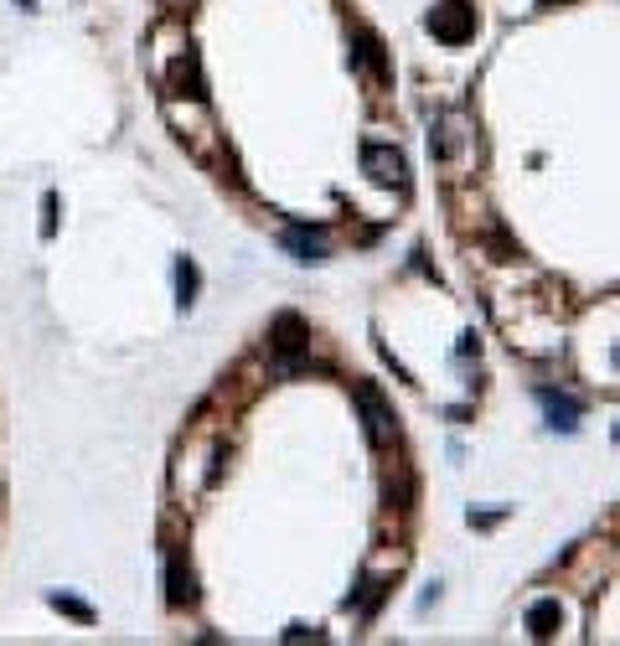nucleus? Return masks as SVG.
<instances>
[{
  "instance_id": "obj_10",
  "label": "nucleus",
  "mask_w": 620,
  "mask_h": 646,
  "mask_svg": "<svg viewBox=\"0 0 620 646\" xmlns=\"http://www.w3.org/2000/svg\"><path fill=\"white\" fill-rule=\"evenodd\" d=\"M197 290H202V274H197V264L192 259H176V305H181V311H192V305H197Z\"/></svg>"
},
{
  "instance_id": "obj_3",
  "label": "nucleus",
  "mask_w": 620,
  "mask_h": 646,
  "mask_svg": "<svg viewBox=\"0 0 620 646\" xmlns=\"http://www.w3.org/2000/svg\"><path fill=\"white\" fill-rule=\"evenodd\" d=\"M269 342H274V352H279V373H295V367H300V352L310 347V331H305L295 316H279L274 331H269Z\"/></svg>"
},
{
  "instance_id": "obj_2",
  "label": "nucleus",
  "mask_w": 620,
  "mask_h": 646,
  "mask_svg": "<svg viewBox=\"0 0 620 646\" xmlns=\"http://www.w3.org/2000/svg\"><path fill=\"white\" fill-rule=\"evenodd\" d=\"M357 409H362V419H367V440L378 445V450L398 440V419H393V409L383 404V393L372 388V383L357 388Z\"/></svg>"
},
{
  "instance_id": "obj_9",
  "label": "nucleus",
  "mask_w": 620,
  "mask_h": 646,
  "mask_svg": "<svg viewBox=\"0 0 620 646\" xmlns=\"http://www.w3.org/2000/svg\"><path fill=\"white\" fill-rule=\"evenodd\" d=\"M352 42H357V63H362V68H367L372 78L383 83V78H388V57H383V42L372 37V32H357Z\"/></svg>"
},
{
  "instance_id": "obj_14",
  "label": "nucleus",
  "mask_w": 620,
  "mask_h": 646,
  "mask_svg": "<svg viewBox=\"0 0 620 646\" xmlns=\"http://www.w3.org/2000/svg\"><path fill=\"white\" fill-rule=\"evenodd\" d=\"M615 367H620V347H615Z\"/></svg>"
},
{
  "instance_id": "obj_13",
  "label": "nucleus",
  "mask_w": 620,
  "mask_h": 646,
  "mask_svg": "<svg viewBox=\"0 0 620 646\" xmlns=\"http://www.w3.org/2000/svg\"><path fill=\"white\" fill-rule=\"evenodd\" d=\"M52 233H57V192L42 197V238H52Z\"/></svg>"
},
{
  "instance_id": "obj_11",
  "label": "nucleus",
  "mask_w": 620,
  "mask_h": 646,
  "mask_svg": "<svg viewBox=\"0 0 620 646\" xmlns=\"http://www.w3.org/2000/svg\"><path fill=\"white\" fill-rule=\"evenodd\" d=\"M558 621H564V610H558V600H538L533 610H527V631H533L538 641L558 631Z\"/></svg>"
},
{
  "instance_id": "obj_6",
  "label": "nucleus",
  "mask_w": 620,
  "mask_h": 646,
  "mask_svg": "<svg viewBox=\"0 0 620 646\" xmlns=\"http://www.w3.org/2000/svg\"><path fill=\"white\" fill-rule=\"evenodd\" d=\"M279 243H285L300 264H321L326 259V233L321 228H285V233H279Z\"/></svg>"
},
{
  "instance_id": "obj_8",
  "label": "nucleus",
  "mask_w": 620,
  "mask_h": 646,
  "mask_svg": "<svg viewBox=\"0 0 620 646\" xmlns=\"http://www.w3.org/2000/svg\"><path fill=\"white\" fill-rule=\"evenodd\" d=\"M171 94H186V99H192V104H202L207 99V88H202V73H197V57L192 52H181L176 57V73H171Z\"/></svg>"
},
{
  "instance_id": "obj_1",
  "label": "nucleus",
  "mask_w": 620,
  "mask_h": 646,
  "mask_svg": "<svg viewBox=\"0 0 620 646\" xmlns=\"http://www.w3.org/2000/svg\"><path fill=\"white\" fill-rule=\"evenodd\" d=\"M429 32L440 42H450V47H460V42L476 37V11L465 6V0H445V6L429 11Z\"/></svg>"
},
{
  "instance_id": "obj_7",
  "label": "nucleus",
  "mask_w": 620,
  "mask_h": 646,
  "mask_svg": "<svg viewBox=\"0 0 620 646\" xmlns=\"http://www.w3.org/2000/svg\"><path fill=\"white\" fill-rule=\"evenodd\" d=\"M538 404H543V414H548V424H553V429H564V435H574V429H579V404H574V398L543 388V393H538Z\"/></svg>"
},
{
  "instance_id": "obj_12",
  "label": "nucleus",
  "mask_w": 620,
  "mask_h": 646,
  "mask_svg": "<svg viewBox=\"0 0 620 646\" xmlns=\"http://www.w3.org/2000/svg\"><path fill=\"white\" fill-rule=\"evenodd\" d=\"M47 605H52V610H62V615H73L78 626H93V621H99V615H93V605H83V600H78V595H68V590H52V595H47Z\"/></svg>"
},
{
  "instance_id": "obj_4",
  "label": "nucleus",
  "mask_w": 620,
  "mask_h": 646,
  "mask_svg": "<svg viewBox=\"0 0 620 646\" xmlns=\"http://www.w3.org/2000/svg\"><path fill=\"white\" fill-rule=\"evenodd\" d=\"M362 171L378 181V187H403L409 181V166L393 145H362Z\"/></svg>"
},
{
  "instance_id": "obj_5",
  "label": "nucleus",
  "mask_w": 620,
  "mask_h": 646,
  "mask_svg": "<svg viewBox=\"0 0 620 646\" xmlns=\"http://www.w3.org/2000/svg\"><path fill=\"white\" fill-rule=\"evenodd\" d=\"M197 600V584H192V564H186V548L166 543V605H192Z\"/></svg>"
}]
</instances>
